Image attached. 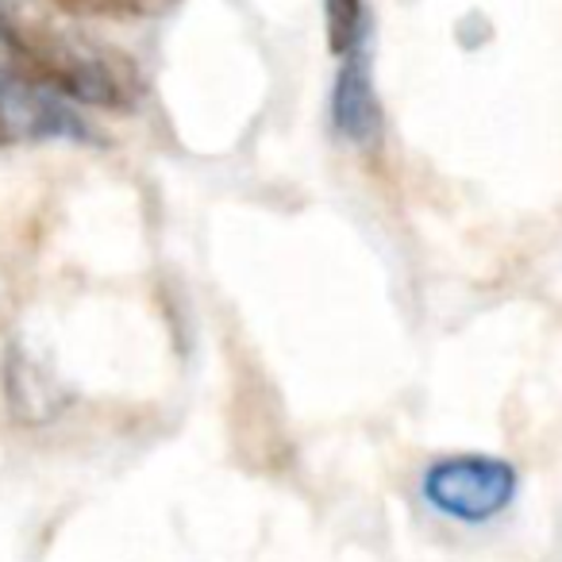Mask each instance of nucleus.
<instances>
[{"mask_svg":"<svg viewBox=\"0 0 562 562\" xmlns=\"http://www.w3.org/2000/svg\"><path fill=\"white\" fill-rule=\"evenodd\" d=\"M0 47L12 58V70L50 89L63 101L93 104V109L127 112L143 93V78L124 50L58 27L43 16L9 4L0 20Z\"/></svg>","mask_w":562,"mask_h":562,"instance_id":"nucleus-1","label":"nucleus"},{"mask_svg":"<svg viewBox=\"0 0 562 562\" xmlns=\"http://www.w3.org/2000/svg\"><path fill=\"white\" fill-rule=\"evenodd\" d=\"M516 467L493 454H451L424 470V497L443 516L462 524H485L501 516L516 497Z\"/></svg>","mask_w":562,"mask_h":562,"instance_id":"nucleus-2","label":"nucleus"},{"mask_svg":"<svg viewBox=\"0 0 562 562\" xmlns=\"http://www.w3.org/2000/svg\"><path fill=\"white\" fill-rule=\"evenodd\" d=\"M86 124L50 89L35 86L12 66H0V147L47 139H86Z\"/></svg>","mask_w":562,"mask_h":562,"instance_id":"nucleus-3","label":"nucleus"},{"mask_svg":"<svg viewBox=\"0 0 562 562\" xmlns=\"http://www.w3.org/2000/svg\"><path fill=\"white\" fill-rule=\"evenodd\" d=\"M331 124L355 147H374L382 135V101H378L374 63H370L367 43L339 58V78L331 89Z\"/></svg>","mask_w":562,"mask_h":562,"instance_id":"nucleus-4","label":"nucleus"},{"mask_svg":"<svg viewBox=\"0 0 562 562\" xmlns=\"http://www.w3.org/2000/svg\"><path fill=\"white\" fill-rule=\"evenodd\" d=\"M324 24H328V47L336 58L367 43V0H324Z\"/></svg>","mask_w":562,"mask_h":562,"instance_id":"nucleus-5","label":"nucleus"},{"mask_svg":"<svg viewBox=\"0 0 562 562\" xmlns=\"http://www.w3.org/2000/svg\"><path fill=\"white\" fill-rule=\"evenodd\" d=\"M47 4L86 20H147L166 12L173 0H47Z\"/></svg>","mask_w":562,"mask_h":562,"instance_id":"nucleus-6","label":"nucleus"},{"mask_svg":"<svg viewBox=\"0 0 562 562\" xmlns=\"http://www.w3.org/2000/svg\"><path fill=\"white\" fill-rule=\"evenodd\" d=\"M4 12H9V0H0V20H4Z\"/></svg>","mask_w":562,"mask_h":562,"instance_id":"nucleus-7","label":"nucleus"}]
</instances>
